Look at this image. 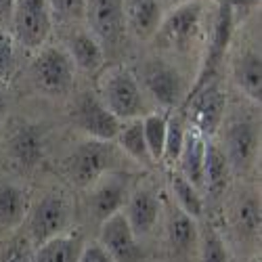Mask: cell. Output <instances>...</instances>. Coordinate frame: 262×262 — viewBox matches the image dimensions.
<instances>
[{
    "instance_id": "6da1fadb",
    "label": "cell",
    "mask_w": 262,
    "mask_h": 262,
    "mask_svg": "<svg viewBox=\"0 0 262 262\" xmlns=\"http://www.w3.org/2000/svg\"><path fill=\"white\" fill-rule=\"evenodd\" d=\"M212 28V26H210ZM206 0H191L166 11L162 24L151 38L156 49L168 57H191L208 42Z\"/></svg>"
},
{
    "instance_id": "7a4b0ae2",
    "label": "cell",
    "mask_w": 262,
    "mask_h": 262,
    "mask_svg": "<svg viewBox=\"0 0 262 262\" xmlns=\"http://www.w3.org/2000/svg\"><path fill=\"white\" fill-rule=\"evenodd\" d=\"M97 97L120 122L139 120L151 114L137 74L124 65H112L103 70L97 84Z\"/></svg>"
},
{
    "instance_id": "3957f363",
    "label": "cell",
    "mask_w": 262,
    "mask_h": 262,
    "mask_svg": "<svg viewBox=\"0 0 262 262\" xmlns=\"http://www.w3.org/2000/svg\"><path fill=\"white\" fill-rule=\"evenodd\" d=\"M118 145L112 141L84 139L65 160V177L78 189H89L105 174L116 172L120 166Z\"/></svg>"
},
{
    "instance_id": "277c9868",
    "label": "cell",
    "mask_w": 262,
    "mask_h": 262,
    "mask_svg": "<svg viewBox=\"0 0 262 262\" xmlns=\"http://www.w3.org/2000/svg\"><path fill=\"white\" fill-rule=\"evenodd\" d=\"M143 93L158 103L164 109H177L185 103L191 86L187 84V78L183 76V72L172 65L170 59L166 57H154L147 59L141 65V72L137 76Z\"/></svg>"
},
{
    "instance_id": "5b68a950",
    "label": "cell",
    "mask_w": 262,
    "mask_h": 262,
    "mask_svg": "<svg viewBox=\"0 0 262 262\" xmlns=\"http://www.w3.org/2000/svg\"><path fill=\"white\" fill-rule=\"evenodd\" d=\"M30 76L36 89L47 97H65L74 89L76 65L65 47L45 45L32 59Z\"/></svg>"
},
{
    "instance_id": "8992f818",
    "label": "cell",
    "mask_w": 262,
    "mask_h": 262,
    "mask_svg": "<svg viewBox=\"0 0 262 262\" xmlns=\"http://www.w3.org/2000/svg\"><path fill=\"white\" fill-rule=\"evenodd\" d=\"M9 24L17 47L36 53L49 42L55 19L47 0H15Z\"/></svg>"
},
{
    "instance_id": "52a82bcc",
    "label": "cell",
    "mask_w": 262,
    "mask_h": 262,
    "mask_svg": "<svg viewBox=\"0 0 262 262\" xmlns=\"http://www.w3.org/2000/svg\"><path fill=\"white\" fill-rule=\"evenodd\" d=\"M183 107L187 109L183 114L189 126H193L206 139H212L223 128L225 112H227V95L221 89V84L208 82L200 91L189 95Z\"/></svg>"
},
{
    "instance_id": "ba28073f",
    "label": "cell",
    "mask_w": 262,
    "mask_h": 262,
    "mask_svg": "<svg viewBox=\"0 0 262 262\" xmlns=\"http://www.w3.org/2000/svg\"><path fill=\"white\" fill-rule=\"evenodd\" d=\"M72 206L63 193H47L28 212V231L34 246H40L49 239L70 231Z\"/></svg>"
},
{
    "instance_id": "9c48e42d",
    "label": "cell",
    "mask_w": 262,
    "mask_h": 262,
    "mask_svg": "<svg viewBox=\"0 0 262 262\" xmlns=\"http://www.w3.org/2000/svg\"><path fill=\"white\" fill-rule=\"evenodd\" d=\"M86 30L99 42L103 51L114 49L126 36L124 0H86Z\"/></svg>"
},
{
    "instance_id": "30bf717a",
    "label": "cell",
    "mask_w": 262,
    "mask_h": 262,
    "mask_svg": "<svg viewBox=\"0 0 262 262\" xmlns=\"http://www.w3.org/2000/svg\"><path fill=\"white\" fill-rule=\"evenodd\" d=\"M133 185L126 174L109 172L103 179H99L93 187H89V200H86V208H89L91 218L101 225L109 216H114L124 210Z\"/></svg>"
},
{
    "instance_id": "8fae6325",
    "label": "cell",
    "mask_w": 262,
    "mask_h": 262,
    "mask_svg": "<svg viewBox=\"0 0 262 262\" xmlns=\"http://www.w3.org/2000/svg\"><path fill=\"white\" fill-rule=\"evenodd\" d=\"M74 122L86 135V139L95 141H116L124 122H120L109 109L101 103L97 93H84L74 105Z\"/></svg>"
},
{
    "instance_id": "7c38bea8",
    "label": "cell",
    "mask_w": 262,
    "mask_h": 262,
    "mask_svg": "<svg viewBox=\"0 0 262 262\" xmlns=\"http://www.w3.org/2000/svg\"><path fill=\"white\" fill-rule=\"evenodd\" d=\"M225 156L231 170L246 172L254 166L258 149H260V130L252 120L235 118L225 126Z\"/></svg>"
},
{
    "instance_id": "4fadbf2b",
    "label": "cell",
    "mask_w": 262,
    "mask_h": 262,
    "mask_svg": "<svg viewBox=\"0 0 262 262\" xmlns=\"http://www.w3.org/2000/svg\"><path fill=\"white\" fill-rule=\"evenodd\" d=\"M99 244L116 262H141L145 258L141 239L130 229L124 212H118L101 223Z\"/></svg>"
},
{
    "instance_id": "5bb4252c",
    "label": "cell",
    "mask_w": 262,
    "mask_h": 262,
    "mask_svg": "<svg viewBox=\"0 0 262 262\" xmlns=\"http://www.w3.org/2000/svg\"><path fill=\"white\" fill-rule=\"evenodd\" d=\"M122 212L126 216L130 229L135 231V235L143 239L156 231L160 214H162V202L154 189L137 187L130 191V198Z\"/></svg>"
},
{
    "instance_id": "9a60e30c",
    "label": "cell",
    "mask_w": 262,
    "mask_h": 262,
    "mask_svg": "<svg viewBox=\"0 0 262 262\" xmlns=\"http://www.w3.org/2000/svg\"><path fill=\"white\" fill-rule=\"evenodd\" d=\"M166 9L162 0H124L126 34L141 42H149L156 36Z\"/></svg>"
},
{
    "instance_id": "2e32d148",
    "label": "cell",
    "mask_w": 262,
    "mask_h": 262,
    "mask_svg": "<svg viewBox=\"0 0 262 262\" xmlns=\"http://www.w3.org/2000/svg\"><path fill=\"white\" fill-rule=\"evenodd\" d=\"M70 59L74 61L76 70L84 72V74H97L105 68V51L101 47V42L86 30V28H78L72 32V36L68 38V45H65Z\"/></svg>"
},
{
    "instance_id": "e0dca14e",
    "label": "cell",
    "mask_w": 262,
    "mask_h": 262,
    "mask_svg": "<svg viewBox=\"0 0 262 262\" xmlns=\"http://www.w3.org/2000/svg\"><path fill=\"white\" fill-rule=\"evenodd\" d=\"M231 74L237 84V89L242 91L252 103H260L262 95V61H260V49L248 47L239 51L237 57L233 59Z\"/></svg>"
},
{
    "instance_id": "ac0fdd59",
    "label": "cell",
    "mask_w": 262,
    "mask_h": 262,
    "mask_svg": "<svg viewBox=\"0 0 262 262\" xmlns=\"http://www.w3.org/2000/svg\"><path fill=\"white\" fill-rule=\"evenodd\" d=\"M208 139L198 133L193 126H187V135L183 141V149L179 154L177 166L179 172L200 191H204V158H206Z\"/></svg>"
},
{
    "instance_id": "d6986e66",
    "label": "cell",
    "mask_w": 262,
    "mask_h": 262,
    "mask_svg": "<svg viewBox=\"0 0 262 262\" xmlns=\"http://www.w3.org/2000/svg\"><path fill=\"white\" fill-rule=\"evenodd\" d=\"M166 235H168V246L174 256L183 258L189 256L191 252H198V237H200L198 221L187 216L181 208H172L168 212Z\"/></svg>"
},
{
    "instance_id": "ffe728a7",
    "label": "cell",
    "mask_w": 262,
    "mask_h": 262,
    "mask_svg": "<svg viewBox=\"0 0 262 262\" xmlns=\"http://www.w3.org/2000/svg\"><path fill=\"white\" fill-rule=\"evenodd\" d=\"M82 248H84L82 235L68 231L36 246V250L32 252V262H78Z\"/></svg>"
},
{
    "instance_id": "44dd1931",
    "label": "cell",
    "mask_w": 262,
    "mask_h": 262,
    "mask_svg": "<svg viewBox=\"0 0 262 262\" xmlns=\"http://www.w3.org/2000/svg\"><path fill=\"white\" fill-rule=\"evenodd\" d=\"M231 166L225 156L223 147L210 141L206 143V158H204V189L212 195V198H221L229 185L231 177Z\"/></svg>"
},
{
    "instance_id": "7402d4cb",
    "label": "cell",
    "mask_w": 262,
    "mask_h": 262,
    "mask_svg": "<svg viewBox=\"0 0 262 262\" xmlns=\"http://www.w3.org/2000/svg\"><path fill=\"white\" fill-rule=\"evenodd\" d=\"M30 212V198L28 191L13 183L0 185V227L3 229H17L26 223Z\"/></svg>"
},
{
    "instance_id": "603a6c76",
    "label": "cell",
    "mask_w": 262,
    "mask_h": 262,
    "mask_svg": "<svg viewBox=\"0 0 262 262\" xmlns=\"http://www.w3.org/2000/svg\"><path fill=\"white\" fill-rule=\"evenodd\" d=\"M116 143H118V149L122 151V154L126 158H130L133 162H137L139 166L149 168L151 164H154L149 149H147V143H145L141 118L124 122L122 128H120V133H118V137H116Z\"/></svg>"
},
{
    "instance_id": "cb8c5ba5",
    "label": "cell",
    "mask_w": 262,
    "mask_h": 262,
    "mask_svg": "<svg viewBox=\"0 0 262 262\" xmlns=\"http://www.w3.org/2000/svg\"><path fill=\"white\" fill-rule=\"evenodd\" d=\"M170 187H172V195L177 200V208H181L187 216H191L193 221H200L204 216V195L198 187H193L179 170L170 172Z\"/></svg>"
},
{
    "instance_id": "d4e9b609",
    "label": "cell",
    "mask_w": 262,
    "mask_h": 262,
    "mask_svg": "<svg viewBox=\"0 0 262 262\" xmlns=\"http://www.w3.org/2000/svg\"><path fill=\"white\" fill-rule=\"evenodd\" d=\"M9 145H11V156L24 166L38 164L42 160V154H45V143H42L38 130H34V126L17 130Z\"/></svg>"
},
{
    "instance_id": "484cf974",
    "label": "cell",
    "mask_w": 262,
    "mask_h": 262,
    "mask_svg": "<svg viewBox=\"0 0 262 262\" xmlns=\"http://www.w3.org/2000/svg\"><path fill=\"white\" fill-rule=\"evenodd\" d=\"M187 118L183 112H174L168 116V124H166V143H164V156H162V162L166 166H174L179 160V154L183 149V141H185V135H187Z\"/></svg>"
},
{
    "instance_id": "4316f807",
    "label": "cell",
    "mask_w": 262,
    "mask_h": 262,
    "mask_svg": "<svg viewBox=\"0 0 262 262\" xmlns=\"http://www.w3.org/2000/svg\"><path fill=\"white\" fill-rule=\"evenodd\" d=\"M143 122V135H145V143L151 154L154 162H162L164 156V143H166V124H168V116L160 114V112H151L147 116L141 118Z\"/></svg>"
},
{
    "instance_id": "83f0119b",
    "label": "cell",
    "mask_w": 262,
    "mask_h": 262,
    "mask_svg": "<svg viewBox=\"0 0 262 262\" xmlns=\"http://www.w3.org/2000/svg\"><path fill=\"white\" fill-rule=\"evenodd\" d=\"M198 254H200L202 262H231L225 239H223V235L218 233L214 227L200 229Z\"/></svg>"
},
{
    "instance_id": "f1b7e54d",
    "label": "cell",
    "mask_w": 262,
    "mask_h": 262,
    "mask_svg": "<svg viewBox=\"0 0 262 262\" xmlns=\"http://www.w3.org/2000/svg\"><path fill=\"white\" fill-rule=\"evenodd\" d=\"M235 227L246 237H256L260 233V198H244L235 206Z\"/></svg>"
},
{
    "instance_id": "f546056e",
    "label": "cell",
    "mask_w": 262,
    "mask_h": 262,
    "mask_svg": "<svg viewBox=\"0 0 262 262\" xmlns=\"http://www.w3.org/2000/svg\"><path fill=\"white\" fill-rule=\"evenodd\" d=\"M53 19L63 21V24H82L86 0H47Z\"/></svg>"
},
{
    "instance_id": "4dcf8cb0",
    "label": "cell",
    "mask_w": 262,
    "mask_h": 262,
    "mask_svg": "<svg viewBox=\"0 0 262 262\" xmlns=\"http://www.w3.org/2000/svg\"><path fill=\"white\" fill-rule=\"evenodd\" d=\"M17 68V42L5 30H0V84H5Z\"/></svg>"
},
{
    "instance_id": "1f68e13d",
    "label": "cell",
    "mask_w": 262,
    "mask_h": 262,
    "mask_svg": "<svg viewBox=\"0 0 262 262\" xmlns=\"http://www.w3.org/2000/svg\"><path fill=\"white\" fill-rule=\"evenodd\" d=\"M78 262H116V260L107 254V250L99 242H93V244H84Z\"/></svg>"
},
{
    "instance_id": "d6a6232c",
    "label": "cell",
    "mask_w": 262,
    "mask_h": 262,
    "mask_svg": "<svg viewBox=\"0 0 262 262\" xmlns=\"http://www.w3.org/2000/svg\"><path fill=\"white\" fill-rule=\"evenodd\" d=\"M0 262H32V250L24 246H11L9 250H5V254L0 256Z\"/></svg>"
},
{
    "instance_id": "836d02e7",
    "label": "cell",
    "mask_w": 262,
    "mask_h": 262,
    "mask_svg": "<svg viewBox=\"0 0 262 262\" xmlns=\"http://www.w3.org/2000/svg\"><path fill=\"white\" fill-rule=\"evenodd\" d=\"M9 112V91H7V82L0 84V124L5 122Z\"/></svg>"
},
{
    "instance_id": "e575fe53",
    "label": "cell",
    "mask_w": 262,
    "mask_h": 262,
    "mask_svg": "<svg viewBox=\"0 0 262 262\" xmlns=\"http://www.w3.org/2000/svg\"><path fill=\"white\" fill-rule=\"evenodd\" d=\"M13 5H15V0H0V21H11V13H13Z\"/></svg>"
},
{
    "instance_id": "d590c367",
    "label": "cell",
    "mask_w": 262,
    "mask_h": 262,
    "mask_svg": "<svg viewBox=\"0 0 262 262\" xmlns=\"http://www.w3.org/2000/svg\"><path fill=\"white\" fill-rule=\"evenodd\" d=\"M260 3V0H231L229 7L231 9H252Z\"/></svg>"
},
{
    "instance_id": "8d00e7d4",
    "label": "cell",
    "mask_w": 262,
    "mask_h": 262,
    "mask_svg": "<svg viewBox=\"0 0 262 262\" xmlns=\"http://www.w3.org/2000/svg\"><path fill=\"white\" fill-rule=\"evenodd\" d=\"M185 3H191V0H162V5L166 11L174 9V7H179V5H185Z\"/></svg>"
}]
</instances>
